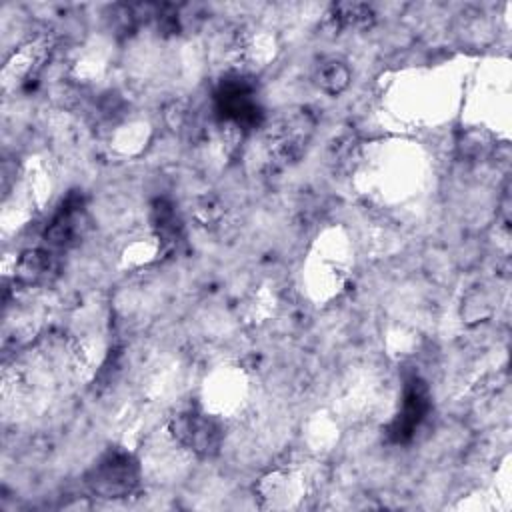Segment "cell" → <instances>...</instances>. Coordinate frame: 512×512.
Wrapping results in <instances>:
<instances>
[{
	"label": "cell",
	"instance_id": "3957f363",
	"mask_svg": "<svg viewBox=\"0 0 512 512\" xmlns=\"http://www.w3.org/2000/svg\"><path fill=\"white\" fill-rule=\"evenodd\" d=\"M428 412V392L422 382L412 380L406 390H404V400H402V410L394 422V436L396 440L408 438L414 428L424 420Z\"/></svg>",
	"mask_w": 512,
	"mask_h": 512
},
{
	"label": "cell",
	"instance_id": "277c9868",
	"mask_svg": "<svg viewBox=\"0 0 512 512\" xmlns=\"http://www.w3.org/2000/svg\"><path fill=\"white\" fill-rule=\"evenodd\" d=\"M348 80H350V72H348L346 64L340 60H334V58L324 60L318 66L316 82L328 94H340L348 86Z\"/></svg>",
	"mask_w": 512,
	"mask_h": 512
},
{
	"label": "cell",
	"instance_id": "6da1fadb",
	"mask_svg": "<svg viewBox=\"0 0 512 512\" xmlns=\"http://www.w3.org/2000/svg\"><path fill=\"white\" fill-rule=\"evenodd\" d=\"M88 484L96 494L106 498L126 496L138 484L136 462L126 452H110L94 466Z\"/></svg>",
	"mask_w": 512,
	"mask_h": 512
},
{
	"label": "cell",
	"instance_id": "7a4b0ae2",
	"mask_svg": "<svg viewBox=\"0 0 512 512\" xmlns=\"http://www.w3.org/2000/svg\"><path fill=\"white\" fill-rule=\"evenodd\" d=\"M174 440L200 456H212L220 446V428L208 416L180 414L172 422Z\"/></svg>",
	"mask_w": 512,
	"mask_h": 512
}]
</instances>
